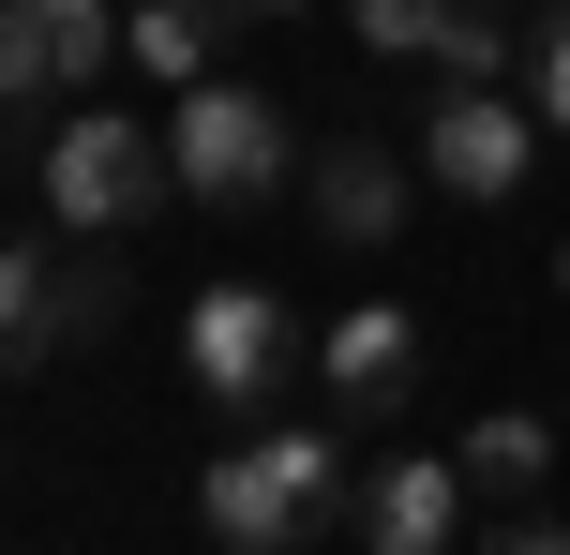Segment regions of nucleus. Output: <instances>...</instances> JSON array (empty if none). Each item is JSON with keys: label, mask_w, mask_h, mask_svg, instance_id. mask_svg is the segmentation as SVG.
I'll return each mask as SVG.
<instances>
[{"label": "nucleus", "mask_w": 570, "mask_h": 555, "mask_svg": "<svg viewBox=\"0 0 570 555\" xmlns=\"http://www.w3.org/2000/svg\"><path fill=\"white\" fill-rule=\"evenodd\" d=\"M465 480L525 511V496L556 480V420H525V406H481V420H465Z\"/></svg>", "instance_id": "obj_11"}, {"label": "nucleus", "mask_w": 570, "mask_h": 555, "mask_svg": "<svg viewBox=\"0 0 570 555\" xmlns=\"http://www.w3.org/2000/svg\"><path fill=\"white\" fill-rule=\"evenodd\" d=\"M465 450H405V466H375L361 480V541L375 555H451V526H465Z\"/></svg>", "instance_id": "obj_10"}, {"label": "nucleus", "mask_w": 570, "mask_h": 555, "mask_svg": "<svg viewBox=\"0 0 570 555\" xmlns=\"http://www.w3.org/2000/svg\"><path fill=\"white\" fill-rule=\"evenodd\" d=\"M120 330V270H106V240H16L0 256V346H16V376H46V360H76V346H106Z\"/></svg>", "instance_id": "obj_2"}, {"label": "nucleus", "mask_w": 570, "mask_h": 555, "mask_svg": "<svg viewBox=\"0 0 570 555\" xmlns=\"http://www.w3.org/2000/svg\"><path fill=\"white\" fill-rule=\"evenodd\" d=\"M120 0H0V90L16 106H90V76L120 60Z\"/></svg>", "instance_id": "obj_6"}, {"label": "nucleus", "mask_w": 570, "mask_h": 555, "mask_svg": "<svg viewBox=\"0 0 570 555\" xmlns=\"http://www.w3.org/2000/svg\"><path fill=\"white\" fill-rule=\"evenodd\" d=\"M301 196H315V226L345 240V256H375V240H405V196H421V180H405V150H375V136H331L301 166Z\"/></svg>", "instance_id": "obj_9"}, {"label": "nucleus", "mask_w": 570, "mask_h": 555, "mask_svg": "<svg viewBox=\"0 0 570 555\" xmlns=\"http://www.w3.org/2000/svg\"><path fill=\"white\" fill-rule=\"evenodd\" d=\"M451 16H465V0H345V30L391 46V60H435V46H451Z\"/></svg>", "instance_id": "obj_13"}, {"label": "nucleus", "mask_w": 570, "mask_h": 555, "mask_svg": "<svg viewBox=\"0 0 570 555\" xmlns=\"http://www.w3.org/2000/svg\"><path fill=\"white\" fill-rule=\"evenodd\" d=\"M541 136H556V120H541V106H511V90H435V120H421V166L451 180L465 210H495V196H525Z\"/></svg>", "instance_id": "obj_7"}, {"label": "nucleus", "mask_w": 570, "mask_h": 555, "mask_svg": "<svg viewBox=\"0 0 570 555\" xmlns=\"http://www.w3.org/2000/svg\"><path fill=\"white\" fill-rule=\"evenodd\" d=\"M30 196H46L60 240H120V226H150L180 196V150L150 120H120V106H60L46 150H30Z\"/></svg>", "instance_id": "obj_1"}, {"label": "nucleus", "mask_w": 570, "mask_h": 555, "mask_svg": "<svg viewBox=\"0 0 570 555\" xmlns=\"http://www.w3.org/2000/svg\"><path fill=\"white\" fill-rule=\"evenodd\" d=\"M180 360H196L210 406H271L285 376H315V330L285 316L271 286H196V316H180Z\"/></svg>", "instance_id": "obj_5"}, {"label": "nucleus", "mask_w": 570, "mask_h": 555, "mask_svg": "<svg viewBox=\"0 0 570 555\" xmlns=\"http://www.w3.org/2000/svg\"><path fill=\"white\" fill-rule=\"evenodd\" d=\"M226 16H301V0H226Z\"/></svg>", "instance_id": "obj_16"}, {"label": "nucleus", "mask_w": 570, "mask_h": 555, "mask_svg": "<svg viewBox=\"0 0 570 555\" xmlns=\"http://www.w3.org/2000/svg\"><path fill=\"white\" fill-rule=\"evenodd\" d=\"M331 496H345V450L315 436V420H271V436L210 450V480H196L210 541H285V526H315Z\"/></svg>", "instance_id": "obj_4"}, {"label": "nucleus", "mask_w": 570, "mask_h": 555, "mask_svg": "<svg viewBox=\"0 0 570 555\" xmlns=\"http://www.w3.org/2000/svg\"><path fill=\"white\" fill-rule=\"evenodd\" d=\"M120 60H136V76H166V90H196V76H210V0H136Z\"/></svg>", "instance_id": "obj_12"}, {"label": "nucleus", "mask_w": 570, "mask_h": 555, "mask_svg": "<svg viewBox=\"0 0 570 555\" xmlns=\"http://www.w3.org/2000/svg\"><path fill=\"white\" fill-rule=\"evenodd\" d=\"M511 555H570V541H541V526H525V541H511Z\"/></svg>", "instance_id": "obj_17"}, {"label": "nucleus", "mask_w": 570, "mask_h": 555, "mask_svg": "<svg viewBox=\"0 0 570 555\" xmlns=\"http://www.w3.org/2000/svg\"><path fill=\"white\" fill-rule=\"evenodd\" d=\"M556 286H570V240H556Z\"/></svg>", "instance_id": "obj_18"}, {"label": "nucleus", "mask_w": 570, "mask_h": 555, "mask_svg": "<svg viewBox=\"0 0 570 555\" xmlns=\"http://www.w3.org/2000/svg\"><path fill=\"white\" fill-rule=\"evenodd\" d=\"M435 76H451V90H495V76H511V30L465 0V16H451V46H435Z\"/></svg>", "instance_id": "obj_15"}, {"label": "nucleus", "mask_w": 570, "mask_h": 555, "mask_svg": "<svg viewBox=\"0 0 570 555\" xmlns=\"http://www.w3.org/2000/svg\"><path fill=\"white\" fill-rule=\"evenodd\" d=\"M166 150H180V196H210V210H256V196H285V166H301L285 106L240 90V76H196V90H180Z\"/></svg>", "instance_id": "obj_3"}, {"label": "nucleus", "mask_w": 570, "mask_h": 555, "mask_svg": "<svg viewBox=\"0 0 570 555\" xmlns=\"http://www.w3.org/2000/svg\"><path fill=\"white\" fill-rule=\"evenodd\" d=\"M421 376H435V346H421L405 300H345V316L315 330V390H331V406H421Z\"/></svg>", "instance_id": "obj_8"}, {"label": "nucleus", "mask_w": 570, "mask_h": 555, "mask_svg": "<svg viewBox=\"0 0 570 555\" xmlns=\"http://www.w3.org/2000/svg\"><path fill=\"white\" fill-rule=\"evenodd\" d=\"M525 106L570 136V0H541V30H525Z\"/></svg>", "instance_id": "obj_14"}]
</instances>
